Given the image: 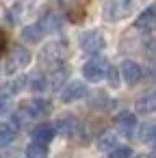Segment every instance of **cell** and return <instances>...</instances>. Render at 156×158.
<instances>
[{
    "mask_svg": "<svg viewBox=\"0 0 156 158\" xmlns=\"http://www.w3.org/2000/svg\"><path fill=\"white\" fill-rule=\"evenodd\" d=\"M108 69H111V65L104 59H91L82 65V76L89 82H100L108 76Z\"/></svg>",
    "mask_w": 156,
    "mask_h": 158,
    "instance_id": "obj_1",
    "label": "cell"
},
{
    "mask_svg": "<svg viewBox=\"0 0 156 158\" xmlns=\"http://www.w3.org/2000/svg\"><path fill=\"white\" fill-rule=\"evenodd\" d=\"M28 63H31V52H28L24 46H15V48L11 50V54L7 56L5 72H7V74H15L18 69H24Z\"/></svg>",
    "mask_w": 156,
    "mask_h": 158,
    "instance_id": "obj_2",
    "label": "cell"
},
{
    "mask_svg": "<svg viewBox=\"0 0 156 158\" xmlns=\"http://www.w3.org/2000/svg\"><path fill=\"white\" fill-rule=\"evenodd\" d=\"M104 46H106L104 35L98 33V31H87V33L80 35V50L87 52V54H98V52L104 50Z\"/></svg>",
    "mask_w": 156,
    "mask_h": 158,
    "instance_id": "obj_3",
    "label": "cell"
},
{
    "mask_svg": "<svg viewBox=\"0 0 156 158\" xmlns=\"http://www.w3.org/2000/svg\"><path fill=\"white\" fill-rule=\"evenodd\" d=\"M50 108H52L50 102L48 100H41V98H35L31 102H22L20 104V113L24 117H44V115L50 113Z\"/></svg>",
    "mask_w": 156,
    "mask_h": 158,
    "instance_id": "obj_4",
    "label": "cell"
},
{
    "mask_svg": "<svg viewBox=\"0 0 156 158\" xmlns=\"http://www.w3.org/2000/svg\"><path fill=\"white\" fill-rule=\"evenodd\" d=\"M121 78L126 80V85H130V87H134L139 80H141V76H143V69H141V65L137 63V61H124L121 63Z\"/></svg>",
    "mask_w": 156,
    "mask_h": 158,
    "instance_id": "obj_5",
    "label": "cell"
},
{
    "mask_svg": "<svg viewBox=\"0 0 156 158\" xmlns=\"http://www.w3.org/2000/svg\"><path fill=\"white\" fill-rule=\"evenodd\" d=\"M115 126H117V130H119L121 136H132V132H134V128H137V117H134V113L121 110V113L115 117Z\"/></svg>",
    "mask_w": 156,
    "mask_h": 158,
    "instance_id": "obj_6",
    "label": "cell"
},
{
    "mask_svg": "<svg viewBox=\"0 0 156 158\" xmlns=\"http://www.w3.org/2000/svg\"><path fill=\"white\" fill-rule=\"evenodd\" d=\"M85 95H87V85L80 82V80H76V82H70V85L61 91V102L70 104V102H76V100H80V98H85Z\"/></svg>",
    "mask_w": 156,
    "mask_h": 158,
    "instance_id": "obj_7",
    "label": "cell"
},
{
    "mask_svg": "<svg viewBox=\"0 0 156 158\" xmlns=\"http://www.w3.org/2000/svg\"><path fill=\"white\" fill-rule=\"evenodd\" d=\"M59 130H57V126L54 123H39L33 132H31V136H33V141L35 143H41V145H48L52 139H54V134H57Z\"/></svg>",
    "mask_w": 156,
    "mask_h": 158,
    "instance_id": "obj_8",
    "label": "cell"
},
{
    "mask_svg": "<svg viewBox=\"0 0 156 158\" xmlns=\"http://www.w3.org/2000/svg\"><path fill=\"white\" fill-rule=\"evenodd\" d=\"M134 26L139 31H152L156 26V5H150L134 22Z\"/></svg>",
    "mask_w": 156,
    "mask_h": 158,
    "instance_id": "obj_9",
    "label": "cell"
},
{
    "mask_svg": "<svg viewBox=\"0 0 156 158\" xmlns=\"http://www.w3.org/2000/svg\"><path fill=\"white\" fill-rule=\"evenodd\" d=\"M63 54H65V46H61V44H48L44 48V52H41V59L46 63H59V61H63Z\"/></svg>",
    "mask_w": 156,
    "mask_h": 158,
    "instance_id": "obj_10",
    "label": "cell"
},
{
    "mask_svg": "<svg viewBox=\"0 0 156 158\" xmlns=\"http://www.w3.org/2000/svg\"><path fill=\"white\" fill-rule=\"evenodd\" d=\"M154 110H156V91H150V93H145L137 100V113L147 115V113H154Z\"/></svg>",
    "mask_w": 156,
    "mask_h": 158,
    "instance_id": "obj_11",
    "label": "cell"
},
{
    "mask_svg": "<svg viewBox=\"0 0 156 158\" xmlns=\"http://www.w3.org/2000/svg\"><path fill=\"white\" fill-rule=\"evenodd\" d=\"M44 26L41 24H31V26H26L24 31H22V39L26 41V44H39L41 41V37H44Z\"/></svg>",
    "mask_w": 156,
    "mask_h": 158,
    "instance_id": "obj_12",
    "label": "cell"
},
{
    "mask_svg": "<svg viewBox=\"0 0 156 158\" xmlns=\"http://www.w3.org/2000/svg\"><path fill=\"white\" fill-rule=\"evenodd\" d=\"M57 130L65 136H74L76 132H80V123L74 119V117H65V119H59L57 121Z\"/></svg>",
    "mask_w": 156,
    "mask_h": 158,
    "instance_id": "obj_13",
    "label": "cell"
},
{
    "mask_svg": "<svg viewBox=\"0 0 156 158\" xmlns=\"http://www.w3.org/2000/svg\"><path fill=\"white\" fill-rule=\"evenodd\" d=\"M15 126L13 123H2L0 126V143H2V147H9L13 141H15Z\"/></svg>",
    "mask_w": 156,
    "mask_h": 158,
    "instance_id": "obj_14",
    "label": "cell"
},
{
    "mask_svg": "<svg viewBox=\"0 0 156 158\" xmlns=\"http://www.w3.org/2000/svg\"><path fill=\"white\" fill-rule=\"evenodd\" d=\"M117 147V136H115V132H104L100 139H98V149H102V152H113Z\"/></svg>",
    "mask_w": 156,
    "mask_h": 158,
    "instance_id": "obj_15",
    "label": "cell"
},
{
    "mask_svg": "<svg viewBox=\"0 0 156 158\" xmlns=\"http://www.w3.org/2000/svg\"><path fill=\"white\" fill-rule=\"evenodd\" d=\"M67 74H70V69H67V67H57V69L52 72V76H50V87H52L54 91H59V89H61V85L65 82Z\"/></svg>",
    "mask_w": 156,
    "mask_h": 158,
    "instance_id": "obj_16",
    "label": "cell"
},
{
    "mask_svg": "<svg viewBox=\"0 0 156 158\" xmlns=\"http://www.w3.org/2000/svg\"><path fill=\"white\" fill-rule=\"evenodd\" d=\"M141 141L145 145H156V123H143V128H141Z\"/></svg>",
    "mask_w": 156,
    "mask_h": 158,
    "instance_id": "obj_17",
    "label": "cell"
},
{
    "mask_svg": "<svg viewBox=\"0 0 156 158\" xmlns=\"http://www.w3.org/2000/svg\"><path fill=\"white\" fill-rule=\"evenodd\" d=\"M26 158H48V147L33 141V143L26 147Z\"/></svg>",
    "mask_w": 156,
    "mask_h": 158,
    "instance_id": "obj_18",
    "label": "cell"
},
{
    "mask_svg": "<svg viewBox=\"0 0 156 158\" xmlns=\"http://www.w3.org/2000/svg\"><path fill=\"white\" fill-rule=\"evenodd\" d=\"M48 82H50V80H48L46 76H41V74H35V76H31V78H28V87H31L33 91H37V93L46 91Z\"/></svg>",
    "mask_w": 156,
    "mask_h": 158,
    "instance_id": "obj_19",
    "label": "cell"
},
{
    "mask_svg": "<svg viewBox=\"0 0 156 158\" xmlns=\"http://www.w3.org/2000/svg\"><path fill=\"white\" fill-rule=\"evenodd\" d=\"M41 26H44L46 31H57V28L61 26V20H59V15H54V13H48V15L44 18Z\"/></svg>",
    "mask_w": 156,
    "mask_h": 158,
    "instance_id": "obj_20",
    "label": "cell"
},
{
    "mask_svg": "<svg viewBox=\"0 0 156 158\" xmlns=\"http://www.w3.org/2000/svg\"><path fill=\"white\" fill-rule=\"evenodd\" d=\"M119 76H121V69H117V67H111V69H108V76H106V78H108V85H111L113 89L119 87Z\"/></svg>",
    "mask_w": 156,
    "mask_h": 158,
    "instance_id": "obj_21",
    "label": "cell"
},
{
    "mask_svg": "<svg viewBox=\"0 0 156 158\" xmlns=\"http://www.w3.org/2000/svg\"><path fill=\"white\" fill-rule=\"evenodd\" d=\"M130 156H132V149L130 147H115L108 154V158H130Z\"/></svg>",
    "mask_w": 156,
    "mask_h": 158,
    "instance_id": "obj_22",
    "label": "cell"
},
{
    "mask_svg": "<svg viewBox=\"0 0 156 158\" xmlns=\"http://www.w3.org/2000/svg\"><path fill=\"white\" fill-rule=\"evenodd\" d=\"M147 52L156 56V39H154V41H150V46H147Z\"/></svg>",
    "mask_w": 156,
    "mask_h": 158,
    "instance_id": "obj_23",
    "label": "cell"
}]
</instances>
